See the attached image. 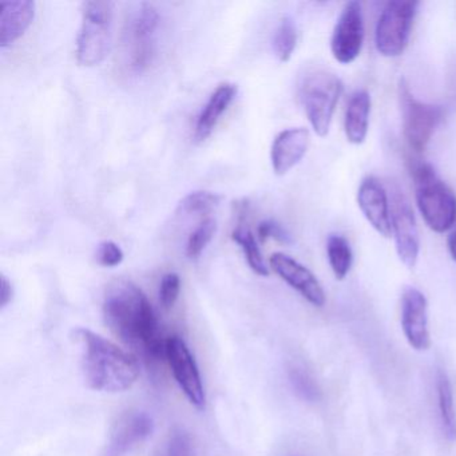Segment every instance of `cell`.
I'll use <instances>...</instances> for the list:
<instances>
[{"instance_id": "cell-27", "label": "cell", "mask_w": 456, "mask_h": 456, "mask_svg": "<svg viewBox=\"0 0 456 456\" xmlns=\"http://www.w3.org/2000/svg\"><path fill=\"white\" fill-rule=\"evenodd\" d=\"M181 292V279L177 273H167L159 284V298L162 308L172 309L177 303Z\"/></svg>"}, {"instance_id": "cell-20", "label": "cell", "mask_w": 456, "mask_h": 456, "mask_svg": "<svg viewBox=\"0 0 456 456\" xmlns=\"http://www.w3.org/2000/svg\"><path fill=\"white\" fill-rule=\"evenodd\" d=\"M436 396L443 432L448 440L456 442V408L452 384L443 370H437L436 373Z\"/></svg>"}, {"instance_id": "cell-33", "label": "cell", "mask_w": 456, "mask_h": 456, "mask_svg": "<svg viewBox=\"0 0 456 456\" xmlns=\"http://www.w3.org/2000/svg\"><path fill=\"white\" fill-rule=\"evenodd\" d=\"M289 456H301V455H297V453H292V455H289Z\"/></svg>"}, {"instance_id": "cell-25", "label": "cell", "mask_w": 456, "mask_h": 456, "mask_svg": "<svg viewBox=\"0 0 456 456\" xmlns=\"http://www.w3.org/2000/svg\"><path fill=\"white\" fill-rule=\"evenodd\" d=\"M221 196L208 191H196L183 197L178 204V213L186 216H205L220 205Z\"/></svg>"}, {"instance_id": "cell-31", "label": "cell", "mask_w": 456, "mask_h": 456, "mask_svg": "<svg viewBox=\"0 0 456 456\" xmlns=\"http://www.w3.org/2000/svg\"><path fill=\"white\" fill-rule=\"evenodd\" d=\"M14 289L10 280L4 274H2V292H0V308L4 309L12 303Z\"/></svg>"}, {"instance_id": "cell-6", "label": "cell", "mask_w": 456, "mask_h": 456, "mask_svg": "<svg viewBox=\"0 0 456 456\" xmlns=\"http://www.w3.org/2000/svg\"><path fill=\"white\" fill-rule=\"evenodd\" d=\"M159 12L151 4H141L130 15L124 33L127 66L134 74L148 70L156 57Z\"/></svg>"}, {"instance_id": "cell-4", "label": "cell", "mask_w": 456, "mask_h": 456, "mask_svg": "<svg viewBox=\"0 0 456 456\" xmlns=\"http://www.w3.org/2000/svg\"><path fill=\"white\" fill-rule=\"evenodd\" d=\"M114 7L109 0H89L82 4V23L77 37L76 57L84 68L101 65L113 41Z\"/></svg>"}, {"instance_id": "cell-18", "label": "cell", "mask_w": 456, "mask_h": 456, "mask_svg": "<svg viewBox=\"0 0 456 456\" xmlns=\"http://www.w3.org/2000/svg\"><path fill=\"white\" fill-rule=\"evenodd\" d=\"M237 95V86L234 84H223L212 93L207 105L202 108L196 127H194V138L197 142H204L210 137L224 114L228 111L229 106L233 102Z\"/></svg>"}, {"instance_id": "cell-22", "label": "cell", "mask_w": 456, "mask_h": 456, "mask_svg": "<svg viewBox=\"0 0 456 456\" xmlns=\"http://www.w3.org/2000/svg\"><path fill=\"white\" fill-rule=\"evenodd\" d=\"M327 256L336 279H346L354 264V253L348 240L341 234H330L327 241Z\"/></svg>"}, {"instance_id": "cell-12", "label": "cell", "mask_w": 456, "mask_h": 456, "mask_svg": "<svg viewBox=\"0 0 456 456\" xmlns=\"http://www.w3.org/2000/svg\"><path fill=\"white\" fill-rule=\"evenodd\" d=\"M428 304L426 296L415 287H405L402 295L403 332L415 351H427L431 346L428 330Z\"/></svg>"}, {"instance_id": "cell-17", "label": "cell", "mask_w": 456, "mask_h": 456, "mask_svg": "<svg viewBox=\"0 0 456 456\" xmlns=\"http://www.w3.org/2000/svg\"><path fill=\"white\" fill-rule=\"evenodd\" d=\"M37 4L31 0H10L0 12V49L4 50L22 38L33 25Z\"/></svg>"}, {"instance_id": "cell-19", "label": "cell", "mask_w": 456, "mask_h": 456, "mask_svg": "<svg viewBox=\"0 0 456 456\" xmlns=\"http://www.w3.org/2000/svg\"><path fill=\"white\" fill-rule=\"evenodd\" d=\"M370 116V97L365 90L352 94L346 111L344 130L346 137L354 145H362L368 134Z\"/></svg>"}, {"instance_id": "cell-5", "label": "cell", "mask_w": 456, "mask_h": 456, "mask_svg": "<svg viewBox=\"0 0 456 456\" xmlns=\"http://www.w3.org/2000/svg\"><path fill=\"white\" fill-rule=\"evenodd\" d=\"M343 82L325 70L306 74L300 84V101L312 129L319 137L330 133L336 106L343 94Z\"/></svg>"}, {"instance_id": "cell-13", "label": "cell", "mask_w": 456, "mask_h": 456, "mask_svg": "<svg viewBox=\"0 0 456 456\" xmlns=\"http://www.w3.org/2000/svg\"><path fill=\"white\" fill-rule=\"evenodd\" d=\"M269 265L274 273L279 274L289 287L300 293L312 305L322 308L325 305L324 289L319 280L303 264L285 253H273L269 258Z\"/></svg>"}, {"instance_id": "cell-26", "label": "cell", "mask_w": 456, "mask_h": 456, "mask_svg": "<svg viewBox=\"0 0 456 456\" xmlns=\"http://www.w3.org/2000/svg\"><path fill=\"white\" fill-rule=\"evenodd\" d=\"M217 232V223L213 218H205L200 225L191 232L186 244V256L191 260H196L202 255L208 245L212 241Z\"/></svg>"}, {"instance_id": "cell-32", "label": "cell", "mask_w": 456, "mask_h": 456, "mask_svg": "<svg viewBox=\"0 0 456 456\" xmlns=\"http://www.w3.org/2000/svg\"><path fill=\"white\" fill-rule=\"evenodd\" d=\"M448 250H450L451 257L456 261V231L448 237Z\"/></svg>"}, {"instance_id": "cell-24", "label": "cell", "mask_w": 456, "mask_h": 456, "mask_svg": "<svg viewBox=\"0 0 456 456\" xmlns=\"http://www.w3.org/2000/svg\"><path fill=\"white\" fill-rule=\"evenodd\" d=\"M288 379L298 397L305 402L314 403L322 396L319 384L303 364L293 362L288 367Z\"/></svg>"}, {"instance_id": "cell-3", "label": "cell", "mask_w": 456, "mask_h": 456, "mask_svg": "<svg viewBox=\"0 0 456 456\" xmlns=\"http://www.w3.org/2000/svg\"><path fill=\"white\" fill-rule=\"evenodd\" d=\"M415 183L416 205L427 225L445 233L456 223V196L447 183L440 180L434 167L416 162L411 167Z\"/></svg>"}, {"instance_id": "cell-29", "label": "cell", "mask_w": 456, "mask_h": 456, "mask_svg": "<svg viewBox=\"0 0 456 456\" xmlns=\"http://www.w3.org/2000/svg\"><path fill=\"white\" fill-rule=\"evenodd\" d=\"M164 456H193L191 436L183 429L173 432L167 440Z\"/></svg>"}, {"instance_id": "cell-14", "label": "cell", "mask_w": 456, "mask_h": 456, "mask_svg": "<svg viewBox=\"0 0 456 456\" xmlns=\"http://www.w3.org/2000/svg\"><path fill=\"white\" fill-rule=\"evenodd\" d=\"M153 429V420L148 413L140 411L125 413L114 426L101 456H127L151 436Z\"/></svg>"}, {"instance_id": "cell-8", "label": "cell", "mask_w": 456, "mask_h": 456, "mask_svg": "<svg viewBox=\"0 0 456 456\" xmlns=\"http://www.w3.org/2000/svg\"><path fill=\"white\" fill-rule=\"evenodd\" d=\"M418 9V2L404 0H392L384 6L375 30L376 50L383 57H399L404 53Z\"/></svg>"}, {"instance_id": "cell-28", "label": "cell", "mask_w": 456, "mask_h": 456, "mask_svg": "<svg viewBox=\"0 0 456 456\" xmlns=\"http://www.w3.org/2000/svg\"><path fill=\"white\" fill-rule=\"evenodd\" d=\"M124 258V250L111 240H106L98 245L97 261L100 265L105 266V268H116V266L121 265Z\"/></svg>"}, {"instance_id": "cell-21", "label": "cell", "mask_w": 456, "mask_h": 456, "mask_svg": "<svg viewBox=\"0 0 456 456\" xmlns=\"http://www.w3.org/2000/svg\"><path fill=\"white\" fill-rule=\"evenodd\" d=\"M232 239L241 248L249 268L258 276H269L268 265L264 260L257 240L249 226L239 224L232 232Z\"/></svg>"}, {"instance_id": "cell-10", "label": "cell", "mask_w": 456, "mask_h": 456, "mask_svg": "<svg viewBox=\"0 0 456 456\" xmlns=\"http://www.w3.org/2000/svg\"><path fill=\"white\" fill-rule=\"evenodd\" d=\"M364 17L359 2H348L344 6L330 38V52L341 65L354 62L364 44Z\"/></svg>"}, {"instance_id": "cell-2", "label": "cell", "mask_w": 456, "mask_h": 456, "mask_svg": "<svg viewBox=\"0 0 456 456\" xmlns=\"http://www.w3.org/2000/svg\"><path fill=\"white\" fill-rule=\"evenodd\" d=\"M74 338L82 346V368L90 388L109 394L132 388L140 376L134 354L87 328L74 330Z\"/></svg>"}, {"instance_id": "cell-9", "label": "cell", "mask_w": 456, "mask_h": 456, "mask_svg": "<svg viewBox=\"0 0 456 456\" xmlns=\"http://www.w3.org/2000/svg\"><path fill=\"white\" fill-rule=\"evenodd\" d=\"M165 360L169 364L170 370L186 399L197 410H202L205 407L207 397H205L201 373H200L191 349L180 336L172 335L167 338Z\"/></svg>"}, {"instance_id": "cell-15", "label": "cell", "mask_w": 456, "mask_h": 456, "mask_svg": "<svg viewBox=\"0 0 456 456\" xmlns=\"http://www.w3.org/2000/svg\"><path fill=\"white\" fill-rule=\"evenodd\" d=\"M357 202L370 225L384 237L392 234L391 209L388 196L380 181L367 177L360 183Z\"/></svg>"}, {"instance_id": "cell-7", "label": "cell", "mask_w": 456, "mask_h": 456, "mask_svg": "<svg viewBox=\"0 0 456 456\" xmlns=\"http://www.w3.org/2000/svg\"><path fill=\"white\" fill-rule=\"evenodd\" d=\"M399 101L405 141L415 153H423L444 119V110L442 106L416 100L404 79L399 82Z\"/></svg>"}, {"instance_id": "cell-30", "label": "cell", "mask_w": 456, "mask_h": 456, "mask_svg": "<svg viewBox=\"0 0 456 456\" xmlns=\"http://www.w3.org/2000/svg\"><path fill=\"white\" fill-rule=\"evenodd\" d=\"M257 237L263 242L269 239L277 240V241L285 242V244L290 242V236L287 233V231L273 220L261 221L257 228Z\"/></svg>"}, {"instance_id": "cell-11", "label": "cell", "mask_w": 456, "mask_h": 456, "mask_svg": "<svg viewBox=\"0 0 456 456\" xmlns=\"http://www.w3.org/2000/svg\"><path fill=\"white\" fill-rule=\"evenodd\" d=\"M391 220L397 257L408 269H413L420 252V239L412 208L400 191H395L392 199Z\"/></svg>"}, {"instance_id": "cell-16", "label": "cell", "mask_w": 456, "mask_h": 456, "mask_svg": "<svg viewBox=\"0 0 456 456\" xmlns=\"http://www.w3.org/2000/svg\"><path fill=\"white\" fill-rule=\"evenodd\" d=\"M311 143V133L305 127L284 130L274 138L271 149V161L277 175H287L305 157Z\"/></svg>"}, {"instance_id": "cell-1", "label": "cell", "mask_w": 456, "mask_h": 456, "mask_svg": "<svg viewBox=\"0 0 456 456\" xmlns=\"http://www.w3.org/2000/svg\"><path fill=\"white\" fill-rule=\"evenodd\" d=\"M103 319L111 332L148 364L165 359V343L156 312L145 293L129 280H116L103 298Z\"/></svg>"}, {"instance_id": "cell-23", "label": "cell", "mask_w": 456, "mask_h": 456, "mask_svg": "<svg viewBox=\"0 0 456 456\" xmlns=\"http://www.w3.org/2000/svg\"><path fill=\"white\" fill-rule=\"evenodd\" d=\"M298 33L295 20L289 15H285L280 20L273 36V52L277 60L288 62L292 58L297 46Z\"/></svg>"}]
</instances>
